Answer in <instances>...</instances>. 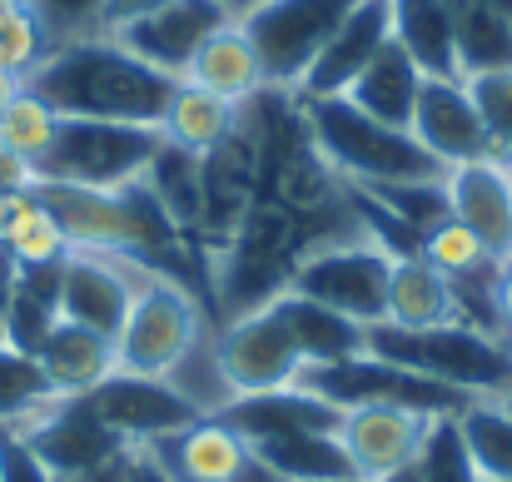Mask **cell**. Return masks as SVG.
I'll return each instance as SVG.
<instances>
[{"instance_id":"cell-1","label":"cell","mask_w":512,"mask_h":482,"mask_svg":"<svg viewBox=\"0 0 512 482\" xmlns=\"http://www.w3.org/2000/svg\"><path fill=\"white\" fill-rule=\"evenodd\" d=\"M30 85L60 120H120V125H160L170 110L174 75L145 65L115 35H75L55 40V50L35 65Z\"/></svg>"},{"instance_id":"cell-2","label":"cell","mask_w":512,"mask_h":482,"mask_svg":"<svg viewBox=\"0 0 512 482\" xmlns=\"http://www.w3.org/2000/svg\"><path fill=\"white\" fill-rule=\"evenodd\" d=\"M304 130L314 155L343 174L348 184H398V179H443L448 169L433 160L413 130L383 125L363 115L348 95H324V100H299Z\"/></svg>"},{"instance_id":"cell-3","label":"cell","mask_w":512,"mask_h":482,"mask_svg":"<svg viewBox=\"0 0 512 482\" xmlns=\"http://www.w3.org/2000/svg\"><path fill=\"white\" fill-rule=\"evenodd\" d=\"M368 353L413 368L433 383H448L468 398H503L512 388V353L498 333H483L473 323H438V328H398L373 323Z\"/></svg>"},{"instance_id":"cell-4","label":"cell","mask_w":512,"mask_h":482,"mask_svg":"<svg viewBox=\"0 0 512 482\" xmlns=\"http://www.w3.org/2000/svg\"><path fill=\"white\" fill-rule=\"evenodd\" d=\"M165 150L160 125H120V120H60L50 155L40 160V179L75 189H130Z\"/></svg>"},{"instance_id":"cell-5","label":"cell","mask_w":512,"mask_h":482,"mask_svg":"<svg viewBox=\"0 0 512 482\" xmlns=\"http://www.w3.org/2000/svg\"><path fill=\"white\" fill-rule=\"evenodd\" d=\"M299 388L319 393L324 403L334 408H408V413H423V418H458L468 403V393L448 388V383H433L413 368H398L378 353H353L339 363H304L299 373Z\"/></svg>"},{"instance_id":"cell-6","label":"cell","mask_w":512,"mask_h":482,"mask_svg":"<svg viewBox=\"0 0 512 482\" xmlns=\"http://www.w3.org/2000/svg\"><path fill=\"white\" fill-rule=\"evenodd\" d=\"M204 338V314L199 299L165 274H150L130 304V319L115 338V358L125 373H145V378H170L174 368L199 348Z\"/></svg>"},{"instance_id":"cell-7","label":"cell","mask_w":512,"mask_h":482,"mask_svg":"<svg viewBox=\"0 0 512 482\" xmlns=\"http://www.w3.org/2000/svg\"><path fill=\"white\" fill-rule=\"evenodd\" d=\"M388 279H393V259L368 244V239H334L309 249L294 274H289V294H304L324 309H334L343 319L373 323L388 319Z\"/></svg>"},{"instance_id":"cell-8","label":"cell","mask_w":512,"mask_h":482,"mask_svg":"<svg viewBox=\"0 0 512 482\" xmlns=\"http://www.w3.org/2000/svg\"><path fill=\"white\" fill-rule=\"evenodd\" d=\"M353 0H264L254 5L239 25L259 55L264 85L274 90H299L309 65L319 60L324 40L334 35Z\"/></svg>"},{"instance_id":"cell-9","label":"cell","mask_w":512,"mask_h":482,"mask_svg":"<svg viewBox=\"0 0 512 482\" xmlns=\"http://www.w3.org/2000/svg\"><path fill=\"white\" fill-rule=\"evenodd\" d=\"M214 363H219L234 398L294 388L304 373V353H299L289 323L279 319L274 304H259V309L234 314L224 323V333L214 338Z\"/></svg>"},{"instance_id":"cell-10","label":"cell","mask_w":512,"mask_h":482,"mask_svg":"<svg viewBox=\"0 0 512 482\" xmlns=\"http://www.w3.org/2000/svg\"><path fill=\"white\" fill-rule=\"evenodd\" d=\"M85 398L100 413V423L130 448H155V443H165L204 418L194 408V398L179 393L170 378H145V373H125V368H115Z\"/></svg>"},{"instance_id":"cell-11","label":"cell","mask_w":512,"mask_h":482,"mask_svg":"<svg viewBox=\"0 0 512 482\" xmlns=\"http://www.w3.org/2000/svg\"><path fill=\"white\" fill-rule=\"evenodd\" d=\"M155 269L125 259V254H100V249H70L60 259V319L85 323L105 338H120L130 319V304L140 284Z\"/></svg>"},{"instance_id":"cell-12","label":"cell","mask_w":512,"mask_h":482,"mask_svg":"<svg viewBox=\"0 0 512 482\" xmlns=\"http://www.w3.org/2000/svg\"><path fill=\"white\" fill-rule=\"evenodd\" d=\"M15 433L40 453V463L55 473V482L100 473V468H110L115 458L130 453V443H120V438L100 423V413L90 408V398H55L40 418H30V423L15 428Z\"/></svg>"},{"instance_id":"cell-13","label":"cell","mask_w":512,"mask_h":482,"mask_svg":"<svg viewBox=\"0 0 512 482\" xmlns=\"http://www.w3.org/2000/svg\"><path fill=\"white\" fill-rule=\"evenodd\" d=\"M170 482H279L254 453L249 438L224 428L219 418H199L194 428L174 433L150 448Z\"/></svg>"},{"instance_id":"cell-14","label":"cell","mask_w":512,"mask_h":482,"mask_svg":"<svg viewBox=\"0 0 512 482\" xmlns=\"http://www.w3.org/2000/svg\"><path fill=\"white\" fill-rule=\"evenodd\" d=\"M408 130H413V140L443 164V169L468 164V160H493V155H488L483 120H478V105H473V95H468V80L423 75Z\"/></svg>"},{"instance_id":"cell-15","label":"cell","mask_w":512,"mask_h":482,"mask_svg":"<svg viewBox=\"0 0 512 482\" xmlns=\"http://www.w3.org/2000/svg\"><path fill=\"white\" fill-rule=\"evenodd\" d=\"M229 20H234V15H229L219 0H170V5L150 10L145 20L115 30V40H120L125 50H135L145 65H155V70H165L174 80H184V70H189V60L199 55V45H204L219 25H229Z\"/></svg>"},{"instance_id":"cell-16","label":"cell","mask_w":512,"mask_h":482,"mask_svg":"<svg viewBox=\"0 0 512 482\" xmlns=\"http://www.w3.org/2000/svg\"><path fill=\"white\" fill-rule=\"evenodd\" d=\"M388 40H393V10H388V0H353L348 15L334 25V35L324 40L319 60L309 65V75H304V85L294 95L299 100L343 95Z\"/></svg>"},{"instance_id":"cell-17","label":"cell","mask_w":512,"mask_h":482,"mask_svg":"<svg viewBox=\"0 0 512 482\" xmlns=\"http://www.w3.org/2000/svg\"><path fill=\"white\" fill-rule=\"evenodd\" d=\"M448 184V209L458 224H468L483 249L508 264L512 259V169L498 160H468L443 174Z\"/></svg>"},{"instance_id":"cell-18","label":"cell","mask_w":512,"mask_h":482,"mask_svg":"<svg viewBox=\"0 0 512 482\" xmlns=\"http://www.w3.org/2000/svg\"><path fill=\"white\" fill-rule=\"evenodd\" d=\"M423 433H428V418L408 413V408H348L339 428L343 448L353 458V473L363 482L398 478L413 463Z\"/></svg>"},{"instance_id":"cell-19","label":"cell","mask_w":512,"mask_h":482,"mask_svg":"<svg viewBox=\"0 0 512 482\" xmlns=\"http://www.w3.org/2000/svg\"><path fill=\"white\" fill-rule=\"evenodd\" d=\"M224 428H234L239 438L249 443H264V438H289V433H339L343 428V408L324 403L319 393L309 388H274V393H244V398H229L219 413H214Z\"/></svg>"},{"instance_id":"cell-20","label":"cell","mask_w":512,"mask_h":482,"mask_svg":"<svg viewBox=\"0 0 512 482\" xmlns=\"http://www.w3.org/2000/svg\"><path fill=\"white\" fill-rule=\"evenodd\" d=\"M35 363L50 378L55 398H85V393H95L120 368L115 338H105V333H95V328L70 323V319H60L45 333V343L35 348Z\"/></svg>"},{"instance_id":"cell-21","label":"cell","mask_w":512,"mask_h":482,"mask_svg":"<svg viewBox=\"0 0 512 482\" xmlns=\"http://www.w3.org/2000/svg\"><path fill=\"white\" fill-rule=\"evenodd\" d=\"M184 80L199 85V90H209V95H224L229 105H249V100L264 90V70H259V55H254L244 25H239V20L219 25V30L199 45V55L189 60Z\"/></svg>"},{"instance_id":"cell-22","label":"cell","mask_w":512,"mask_h":482,"mask_svg":"<svg viewBox=\"0 0 512 482\" xmlns=\"http://www.w3.org/2000/svg\"><path fill=\"white\" fill-rule=\"evenodd\" d=\"M398 328H438V323H463L458 314V289L443 269H433L423 254L418 259H393L388 279V319Z\"/></svg>"},{"instance_id":"cell-23","label":"cell","mask_w":512,"mask_h":482,"mask_svg":"<svg viewBox=\"0 0 512 482\" xmlns=\"http://www.w3.org/2000/svg\"><path fill=\"white\" fill-rule=\"evenodd\" d=\"M393 10V45L438 80H463L458 75V45H453V15L448 0H388Z\"/></svg>"},{"instance_id":"cell-24","label":"cell","mask_w":512,"mask_h":482,"mask_svg":"<svg viewBox=\"0 0 512 482\" xmlns=\"http://www.w3.org/2000/svg\"><path fill=\"white\" fill-rule=\"evenodd\" d=\"M418 85H423V70L403 55V45L388 40V45L368 60V70H363L343 95H348L363 115L408 130V120H413V100H418Z\"/></svg>"},{"instance_id":"cell-25","label":"cell","mask_w":512,"mask_h":482,"mask_svg":"<svg viewBox=\"0 0 512 482\" xmlns=\"http://www.w3.org/2000/svg\"><path fill=\"white\" fill-rule=\"evenodd\" d=\"M269 304L279 309V319L289 323V333H294L304 363H339V358H353V353L368 348V328H363V323L343 319V314L314 304V299H304V294H289V289H284V294L269 299Z\"/></svg>"},{"instance_id":"cell-26","label":"cell","mask_w":512,"mask_h":482,"mask_svg":"<svg viewBox=\"0 0 512 482\" xmlns=\"http://www.w3.org/2000/svg\"><path fill=\"white\" fill-rule=\"evenodd\" d=\"M239 130V105H229L224 95H209L189 80H179L170 95V110L160 120V135L170 140L174 150L189 155H209L214 145H224Z\"/></svg>"},{"instance_id":"cell-27","label":"cell","mask_w":512,"mask_h":482,"mask_svg":"<svg viewBox=\"0 0 512 482\" xmlns=\"http://www.w3.org/2000/svg\"><path fill=\"white\" fill-rule=\"evenodd\" d=\"M60 323V264H15L10 309H5V343L30 353Z\"/></svg>"},{"instance_id":"cell-28","label":"cell","mask_w":512,"mask_h":482,"mask_svg":"<svg viewBox=\"0 0 512 482\" xmlns=\"http://www.w3.org/2000/svg\"><path fill=\"white\" fill-rule=\"evenodd\" d=\"M259 463L279 482H348L353 458L339 433H289V438H264L254 443Z\"/></svg>"},{"instance_id":"cell-29","label":"cell","mask_w":512,"mask_h":482,"mask_svg":"<svg viewBox=\"0 0 512 482\" xmlns=\"http://www.w3.org/2000/svg\"><path fill=\"white\" fill-rule=\"evenodd\" d=\"M453 15V45H458V75H488L512 70V15L488 0H448Z\"/></svg>"},{"instance_id":"cell-30","label":"cell","mask_w":512,"mask_h":482,"mask_svg":"<svg viewBox=\"0 0 512 482\" xmlns=\"http://www.w3.org/2000/svg\"><path fill=\"white\" fill-rule=\"evenodd\" d=\"M463 448L483 482H512V418L498 398H478L458 413Z\"/></svg>"},{"instance_id":"cell-31","label":"cell","mask_w":512,"mask_h":482,"mask_svg":"<svg viewBox=\"0 0 512 482\" xmlns=\"http://www.w3.org/2000/svg\"><path fill=\"white\" fill-rule=\"evenodd\" d=\"M50 403H55V388L40 373V363L30 353L0 343V428H25Z\"/></svg>"},{"instance_id":"cell-32","label":"cell","mask_w":512,"mask_h":482,"mask_svg":"<svg viewBox=\"0 0 512 482\" xmlns=\"http://www.w3.org/2000/svg\"><path fill=\"white\" fill-rule=\"evenodd\" d=\"M55 130H60V115H55L30 85H15L10 100L0 105V145H10L15 155H25L35 169L50 155Z\"/></svg>"},{"instance_id":"cell-33","label":"cell","mask_w":512,"mask_h":482,"mask_svg":"<svg viewBox=\"0 0 512 482\" xmlns=\"http://www.w3.org/2000/svg\"><path fill=\"white\" fill-rule=\"evenodd\" d=\"M403 482H483L463 448L458 418H428V433H423L413 463L403 468Z\"/></svg>"},{"instance_id":"cell-34","label":"cell","mask_w":512,"mask_h":482,"mask_svg":"<svg viewBox=\"0 0 512 482\" xmlns=\"http://www.w3.org/2000/svg\"><path fill=\"white\" fill-rule=\"evenodd\" d=\"M55 50V35L35 5H5L0 10V70L20 85L35 75V65Z\"/></svg>"},{"instance_id":"cell-35","label":"cell","mask_w":512,"mask_h":482,"mask_svg":"<svg viewBox=\"0 0 512 482\" xmlns=\"http://www.w3.org/2000/svg\"><path fill=\"white\" fill-rule=\"evenodd\" d=\"M358 189H368L383 209H393L408 229H418L423 239L443 224V219H453V209H448V184L443 179H398V184H358Z\"/></svg>"},{"instance_id":"cell-36","label":"cell","mask_w":512,"mask_h":482,"mask_svg":"<svg viewBox=\"0 0 512 482\" xmlns=\"http://www.w3.org/2000/svg\"><path fill=\"white\" fill-rule=\"evenodd\" d=\"M15 264H60L65 254H70V239H65V229H60V219L40 204V194L30 189V204H25V214L15 219V229L5 234V244H0Z\"/></svg>"},{"instance_id":"cell-37","label":"cell","mask_w":512,"mask_h":482,"mask_svg":"<svg viewBox=\"0 0 512 482\" xmlns=\"http://www.w3.org/2000/svg\"><path fill=\"white\" fill-rule=\"evenodd\" d=\"M423 259H428L433 269H443L448 279H478V274H493V269H498V259L483 249V239H478L468 224H458V219H443V224L423 239Z\"/></svg>"},{"instance_id":"cell-38","label":"cell","mask_w":512,"mask_h":482,"mask_svg":"<svg viewBox=\"0 0 512 482\" xmlns=\"http://www.w3.org/2000/svg\"><path fill=\"white\" fill-rule=\"evenodd\" d=\"M468 95L478 105V120H483V135H488V155L512 169V70L468 75Z\"/></svg>"},{"instance_id":"cell-39","label":"cell","mask_w":512,"mask_h":482,"mask_svg":"<svg viewBox=\"0 0 512 482\" xmlns=\"http://www.w3.org/2000/svg\"><path fill=\"white\" fill-rule=\"evenodd\" d=\"M50 35L55 40H75V35H95V15H100V0H30Z\"/></svg>"},{"instance_id":"cell-40","label":"cell","mask_w":512,"mask_h":482,"mask_svg":"<svg viewBox=\"0 0 512 482\" xmlns=\"http://www.w3.org/2000/svg\"><path fill=\"white\" fill-rule=\"evenodd\" d=\"M0 482H55V473L15 428H0Z\"/></svg>"},{"instance_id":"cell-41","label":"cell","mask_w":512,"mask_h":482,"mask_svg":"<svg viewBox=\"0 0 512 482\" xmlns=\"http://www.w3.org/2000/svg\"><path fill=\"white\" fill-rule=\"evenodd\" d=\"M160 5H170V0H100L95 30H100V35H115V30H125V25L145 20V15H150V10H160Z\"/></svg>"},{"instance_id":"cell-42","label":"cell","mask_w":512,"mask_h":482,"mask_svg":"<svg viewBox=\"0 0 512 482\" xmlns=\"http://www.w3.org/2000/svg\"><path fill=\"white\" fill-rule=\"evenodd\" d=\"M35 164L25 155H15L10 145H0V194H20V189H35Z\"/></svg>"},{"instance_id":"cell-43","label":"cell","mask_w":512,"mask_h":482,"mask_svg":"<svg viewBox=\"0 0 512 482\" xmlns=\"http://www.w3.org/2000/svg\"><path fill=\"white\" fill-rule=\"evenodd\" d=\"M125 482H170V473L160 468V458L150 453V448H135V458H130V473Z\"/></svg>"},{"instance_id":"cell-44","label":"cell","mask_w":512,"mask_h":482,"mask_svg":"<svg viewBox=\"0 0 512 482\" xmlns=\"http://www.w3.org/2000/svg\"><path fill=\"white\" fill-rule=\"evenodd\" d=\"M493 309H498V323H503V333L512 328V259L498 269V279H493Z\"/></svg>"},{"instance_id":"cell-45","label":"cell","mask_w":512,"mask_h":482,"mask_svg":"<svg viewBox=\"0 0 512 482\" xmlns=\"http://www.w3.org/2000/svg\"><path fill=\"white\" fill-rule=\"evenodd\" d=\"M10 284H15V259L0 249V343H5V309H10Z\"/></svg>"},{"instance_id":"cell-46","label":"cell","mask_w":512,"mask_h":482,"mask_svg":"<svg viewBox=\"0 0 512 482\" xmlns=\"http://www.w3.org/2000/svg\"><path fill=\"white\" fill-rule=\"evenodd\" d=\"M130 458H135V448H130L125 458H115L110 468H100V473H85V478H70V482H125V473H130Z\"/></svg>"},{"instance_id":"cell-47","label":"cell","mask_w":512,"mask_h":482,"mask_svg":"<svg viewBox=\"0 0 512 482\" xmlns=\"http://www.w3.org/2000/svg\"><path fill=\"white\" fill-rule=\"evenodd\" d=\"M219 5H224V10L234 15V20H244V15H249L254 5H264V0H219Z\"/></svg>"},{"instance_id":"cell-48","label":"cell","mask_w":512,"mask_h":482,"mask_svg":"<svg viewBox=\"0 0 512 482\" xmlns=\"http://www.w3.org/2000/svg\"><path fill=\"white\" fill-rule=\"evenodd\" d=\"M10 90H15V80H10V75H5V70H0V105H5V100H10Z\"/></svg>"},{"instance_id":"cell-49","label":"cell","mask_w":512,"mask_h":482,"mask_svg":"<svg viewBox=\"0 0 512 482\" xmlns=\"http://www.w3.org/2000/svg\"><path fill=\"white\" fill-rule=\"evenodd\" d=\"M488 5H498L503 15H512V0H488Z\"/></svg>"},{"instance_id":"cell-50","label":"cell","mask_w":512,"mask_h":482,"mask_svg":"<svg viewBox=\"0 0 512 482\" xmlns=\"http://www.w3.org/2000/svg\"><path fill=\"white\" fill-rule=\"evenodd\" d=\"M498 403H503V408H508V418H512V388H508V393H503V398H498Z\"/></svg>"},{"instance_id":"cell-51","label":"cell","mask_w":512,"mask_h":482,"mask_svg":"<svg viewBox=\"0 0 512 482\" xmlns=\"http://www.w3.org/2000/svg\"><path fill=\"white\" fill-rule=\"evenodd\" d=\"M5 5H30V0H0V10H5Z\"/></svg>"},{"instance_id":"cell-52","label":"cell","mask_w":512,"mask_h":482,"mask_svg":"<svg viewBox=\"0 0 512 482\" xmlns=\"http://www.w3.org/2000/svg\"><path fill=\"white\" fill-rule=\"evenodd\" d=\"M383 482H403V473H398V478H383Z\"/></svg>"},{"instance_id":"cell-53","label":"cell","mask_w":512,"mask_h":482,"mask_svg":"<svg viewBox=\"0 0 512 482\" xmlns=\"http://www.w3.org/2000/svg\"><path fill=\"white\" fill-rule=\"evenodd\" d=\"M508 353H512V338H508Z\"/></svg>"},{"instance_id":"cell-54","label":"cell","mask_w":512,"mask_h":482,"mask_svg":"<svg viewBox=\"0 0 512 482\" xmlns=\"http://www.w3.org/2000/svg\"><path fill=\"white\" fill-rule=\"evenodd\" d=\"M348 482H363V478H348Z\"/></svg>"}]
</instances>
